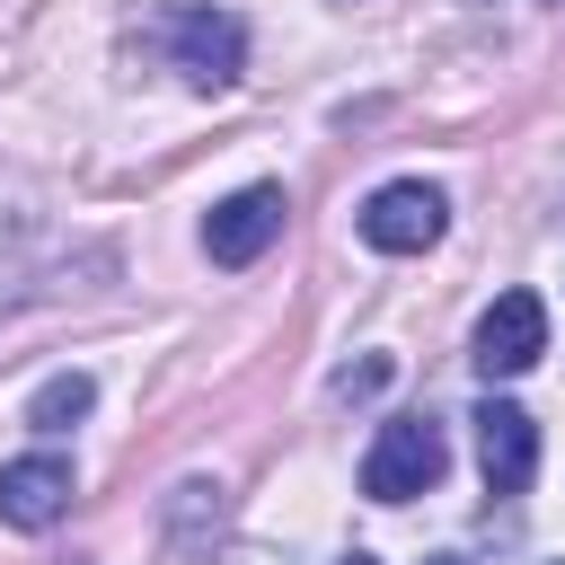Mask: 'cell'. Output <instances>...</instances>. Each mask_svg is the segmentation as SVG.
Here are the masks:
<instances>
[{"mask_svg":"<svg viewBox=\"0 0 565 565\" xmlns=\"http://www.w3.org/2000/svg\"><path fill=\"white\" fill-rule=\"evenodd\" d=\"M441 468H450L441 424H433V415H388V424L371 433V450H362V494H371V503H415V494L441 486Z\"/></svg>","mask_w":565,"mask_h":565,"instance_id":"cell-1","label":"cell"},{"mask_svg":"<svg viewBox=\"0 0 565 565\" xmlns=\"http://www.w3.org/2000/svg\"><path fill=\"white\" fill-rule=\"evenodd\" d=\"M159 44L185 71V88H230L247 71V26L230 9H159Z\"/></svg>","mask_w":565,"mask_h":565,"instance_id":"cell-2","label":"cell"},{"mask_svg":"<svg viewBox=\"0 0 565 565\" xmlns=\"http://www.w3.org/2000/svg\"><path fill=\"white\" fill-rule=\"evenodd\" d=\"M441 230H450V194H441L433 177H388V185H371V203H362V238H371L380 256H424Z\"/></svg>","mask_w":565,"mask_h":565,"instance_id":"cell-3","label":"cell"},{"mask_svg":"<svg viewBox=\"0 0 565 565\" xmlns=\"http://www.w3.org/2000/svg\"><path fill=\"white\" fill-rule=\"evenodd\" d=\"M282 185H238V194H221L212 212H203V256L212 265H256L274 238H282Z\"/></svg>","mask_w":565,"mask_h":565,"instance_id":"cell-4","label":"cell"},{"mask_svg":"<svg viewBox=\"0 0 565 565\" xmlns=\"http://www.w3.org/2000/svg\"><path fill=\"white\" fill-rule=\"evenodd\" d=\"M539 353H547V300L539 291H494V309L477 318V371L521 380Z\"/></svg>","mask_w":565,"mask_h":565,"instance_id":"cell-5","label":"cell"},{"mask_svg":"<svg viewBox=\"0 0 565 565\" xmlns=\"http://www.w3.org/2000/svg\"><path fill=\"white\" fill-rule=\"evenodd\" d=\"M468 424H477V468H486V486H494V494H521V486L539 477V424H530V406L486 397Z\"/></svg>","mask_w":565,"mask_h":565,"instance_id":"cell-6","label":"cell"},{"mask_svg":"<svg viewBox=\"0 0 565 565\" xmlns=\"http://www.w3.org/2000/svg\"><path fill=\"white\" fill-rule=\"evenodd\" d=\"M71 512V459L62 450H26L0 468V521L9 530H53Z\"/></svg>","mask_w":565,"mask_h":565,"instance_id":"cell-7","label":"cell"},{"mask_svg":"<svg viewBox=\"0 0 565 565\" xmlns=\"http://www.w3.org/2000/svg\"><path fill=\"white\" fill-rule=\"evenodd\" d=\"M88 406H97V380H88V371H53V380L26 397V424H35V433H71Z\"/></svg>","mask_w":565,"mask_h":565,"instance_id":"cell-8","label":"cell"},{"mask_svg":"<svg viewBox=\"0 0 565 565\" xmlns=\"http://www.w3.org/2000/svg\"><path fill=\"white\" fill-rule=\"evenodd\" d=\"M380 380H388V362H362V371H344V380H335V388H344V397H371V388H380Z\"/></svg>","mask_w":565,"mask_h":565,"instance_id":"cell-9","label":"cell"},{"mask_svg":"<svg viewBox=\"0 0 565 565\" xmlns=\"http://www.w3.org/2000/svg\"><path fill=\"white\" fill-rule=\"evenodd\" d=\"M344 565H371V556H344Z\"/></svg>","mask_w":565,"mask_h":565,"instance_id":"cell-10","label":"cell"},{"mask_svg":"<svg viewBox=\"0 0 565 565\" xmlns=\"http://www.w3.org/2000/svg\"><path fill=\"white\" fill-rule=\"evenodd\" d=\"M547 9H565V0H547Z\"/></svg>","mask_w":565,"mask_h":565,"instance_id":"cell-11","label":"cell"},{"mask_svg":"<svg viewBox=\"0 0 565 565\" xmlns=\"http://www.w3.org/2000/svg\"><path fill=\"white\" fill-rule=\"evenodd\" d=\"M441 565H450V556H441Z\"/></svg>","mask_w":565,"mask_h":565,"instance_id":"cell-12","label":"cell"}]
</instances>
